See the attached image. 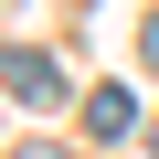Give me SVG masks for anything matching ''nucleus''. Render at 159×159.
Here are the masks:
<instances>
[{"mask_svg": "<svg viewBox=\"0 0 159 159\" xmlns=\"http://www.w3.org/2000/svg\"><path fill=\"white\" fill-rule=\"evenodd\" d=\"M0 85H11L21 106H53V96H64V64L32 53V43H0Z\"/></svg>", "mask_w": 159, "mask_h": 159, "instance_id": "f257e3e1", "label": "nucleus"}, {"mask_svg": "<svg viewBox=\"0 0 159 159\" xmlns=\"http://www.w3.org/2000/svg\"><path fill=\"white\" fill-rule=\"evenodd\" d=\"M127 127H138V96L127 85H96L85 96V138H127Z\"/></svg>", "mask_w": 159, "mask_h": 159, "instance_id": "f03ea898", "label": "nucleus"}, {"mask_svg": "<svg viewBox=\"0 0 159 159\" xmlns=\"http://www.w3.org/2000/svg\"><path fill=\"white\" fill-rule=\"evenodd\" d=\"M11 159H85V148H64V138H21Z\"/></svg>", "mask_w": 159, "mask_h": 159, "instance_id": "7ed1b4c3", "label": "nucleus"}, {"mask_svg": "<svg viewBox=\"0 0 159 159\" xmlns=\"http://www.w3.org/2000/svg\"><path fill=\"white\" fill-rule=\"evenodd\" d=\"M148 64H159V21H148Z\"/></svg>", "mask_w": 159, "mask_h": 159, "instance_id": "20e7f679", "label": "nucleus"}]
</instances>
